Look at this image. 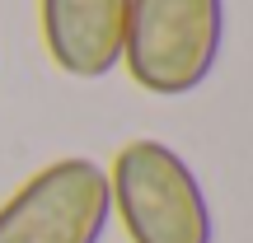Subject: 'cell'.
Returning a JSON list of instances; mask_svg holds the SVG:
<instances>
[{
  "instance_id": "cell-2",
  "label": "cell",
  "mask_w": 253,
  "mask_h": 243,
  "mask_svg": "<svg viewBox=\"0 0 253 243\" xmlns=\"http://www.w3.org/2000/svg\"><path fill=\"white\" fill-rule=\"evenodd\" d=\"M225 47V0H126L122 66L145 94L178 99L211 80Z\"/></svg>"
},
{
  "instance_id": "cell-4",
  "label": "cell",
  "mask_w": 253,
  "mask_h": 243,
  "mask_svg": "<svg viewBox=\"0 0 253 243\" xmlns=\"http://www.w3.org/2000/svg\"><path fill=\"white\" fill-rule=\"evenodd\" d=\"M42 47L71 80H103L122 66L126 0H38Z\"/></svg>"
},
{
  "instance_id": "cell-3",
  "label": "cell",
  "mask_w": 253,
  "mask_h": 243,
  "mask_svg": "<svg viewBox=\"0 0 253 243\" xmlns=\"http://www.w3.org/2000/svg\"><path fill=\"white\" fill-rule=\"evenodd\" d=\"M108 220V173L84 154H66L0 206V243H103Z\"/></svg>"
},
{
  "instance_id": "cell-1",
  "label": "cell",
  "mask_w": 253,
  "mask_h": 243,
  "mask_svg": "<svg viewBox=\"0 0 253 243\" xmlns=\"http://www.w3.org/2000/svg\"><path fill=\"white\" fill-rule=\"evenodd\" d=\"M108 173V201L131 243H216L207 187L164 140H126Z\"/></svg>"
}]
</instances>
